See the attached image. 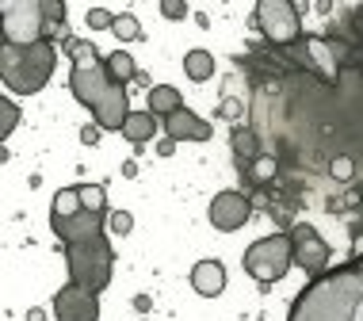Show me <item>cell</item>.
<instances>
[{"label":"cell","instance_id":"6da1fadb","mask_svg":"<svg viewBox=\"0 0 363 321\" xmlns=\"http://www.w3.org/2000/svg\"><path fill=\"white\" fill-rule=\"evenodd\" d=\"M363 298V252L352 264L333 268L291 303L287 321H352Z\"/></svg>","mask_w":363,"mask_h":321},{"label":"cell","instance_id":"7a4b0ae2","mask_svg":"<svg viewBox=\"0 0 363 321\" xmlns=\"http://www.w3.org/2000/svg\"><path fill=\"white\" fill-rule=\"evenodd\" d=\"M69 92L77 103L92 111V123L100 130H123L130 119V92L126 84H115L107 65H73L69 73Z\"/></svg>","mask_w":363,"mask_h":321},{"label":"cell","instance_id":"3957f363","mask_svg":"<svg viewBox=\"0 0 363 321\" xmlns=\"http://www.w3.org/2000/svg\"><path fill=\"white\" fill-rule=\"evenodd\" d=\"M57 65L54 43H35V46H0V81L8 92L35 96L50 84Z\"/></svg>","mask_w":363,"mask_h":321},{"label":"cell","instance_id":"277c9868","mask_svg":"<svg viewBox=\"0 0 363 321\" xmlns=\"http://www.w3.org/2000/svg\"><path fill=\"white\" fill-rule=\"evenodd\" d=\"M65 268H69V283L92 291V295L107 291L111 271H115V249L107 241V233L81 241V245H65Z\"/></svg>","mask_w":363,"mask_h":321},{"label":"cell","instance_id":"5b68a950","mask_svg":"<svg viewBox=\"0 0 363 321\" xmlns=\"http://www.w3.org/2000/svg\"><path fill=\"white\" fill-rule=\"evenodd\" d=\"M294 264V245L291 233H268V237L252 241L245 249V271H249L257 283H279Z\"/></svg>","mask_w":363,"mask_h":321},{"label":"cell","instance_id":"8992f818","mask_svg":"<svg viewBox=\"0 0 363 321\" xmlns=\"http://www.w3.org/2000/svg\"><path fill=\"white\" fill-rule=\"evenodd\" d=\"M4 46H35L46 43L43 0H4Z\"/></svg>","mask_w":363,"mask_h":321},{"label":"cell","instance_id":"52a82bcc","mask_svg":"<svg viewBox=\"0 0 363 321\" xmlns=\"http://www.w3.org/2000/svg\"><path fill=\"white\" fill-rule=\"evenodd\" d=\"M252 19L272 46H291L302 38V8H294L291 0H260Z\"/></svg>","mask_w":363,"mask_h":321},{"label":"cell","instance_id":"ba28073f","mask_svg":"<svg viewBox=\"0 0 363 321\" xmlns=\"http://www.w3.org/2000/svg\"><path fill=\"white\" fill-rule=\"evenodd\" d=\"M291 245H294V264H298L306 276H325L329 271V241L321 237L318 230L310 226V222H298V226H291Z\"/></svg>","mask_w":363,"mask_h":321},{"label":"cell","instance_id":"9c48e42d","mask_svg":"<svg viewBox=\"0 0 363 321\" xmlns=\"http://www.w3.org/2000/svg\"><path fill=\"white\" fill-rule=\"evenodd\" d=\"M207 218H211V226H214V230L233 233V230H241L245 222L252 218V203H249V196H245V191L225 188V191H218V196L211 199Z\"/></svg>","mask_w":363,"mask_h":321},{"label":"cell","instance_id":"30bf717a","mask_svg":"<svg viewBox=\"0 0 363 321\" xmlns=\"http://www.w3.org/2000/svg\"><path fill=\"white\" fill-rule=\"evenodd\" d=\"M54 317L57 321H100V295H92V291H84L77 283H65L54 295Z\"/></svg>","mask_w":363,"mask_h":321},{"label":"cell","instance_id":"8fae6325","mask_svg":"<svg viewBox=\"0 0 363 321\" xmlns=\"http://www.w3.org/2000/svg\"><path fill=\"white\" fill-rule=\"evenodd\" d=\"M104 226H107V218L104 214H92V210H81L73 218H50V230L62 245H81V241L104 237Z\"/></svg>","mask_w":363,"mask_h":321},{"label":"cell","instance_id":"7c38bea8","mask_svg":"<svg viewBox=\"0 0 363 321\" xmlns=\"http://www.w3.org/2000/svg\"><path fill=\"white\" fill-rule=\"evenodd\" d=\"M164 134H169L172 142H211V123L199 119L195 111H188V107H180L176 115H169L164 119Z\"/></svg>","mask_w":363,"mask_h":321},{"label":"cell","instance_id":"4fadbf2b","mask_svg":"<svg viewBox=\"0 0 363 321\" xmlns=\"http://www.w3.org/2000/svg\"><path fill=\"white\" fill-rule=\"evenodd\" d=\"M191 287H195V295H203V298H218L222 291H225V268H222V260H199V264L191 268Z\"/></svg>","mask_w":363,"mask_h":321},{"label":"cell","instance_id":"5bb4252c","mask_svg":"<svg viewBox=\"0 0 363 321\" xmlns=\"http://www.w3.org/2000/svg\"><path fill=\"white\" fill-rule=\"evenodd\" d=\"M180 107H184V96H180V89H172V84H153L150 96H145V111L157 115V119H169Z\"/></svg>","mask_w":363,"mask_h":321},{"label":"cell","instance_id":"9a60e30c","mask_svg":"<svg viewBox=\"0 0 363 321\" xmlns=\"http://www.w3.org/2000/svg\"><path fill=\"white\" fill-rule=\"evenodd\" d=\"M157 115H150V111H130V119H126V126H123V138L134 145V150H142L145 142H153V134H157Z\"/></svg>","mask_w":363,"mask_h":321},{"label":"cell","instance_id":"2e32d148","mask_svg":"<svg viewBox=\"0 0 363 321\" xmlns=\"http://www.w3.org/2000/svg\"><path fill=\"white\" fill-rule=\"evenodd\" d=\"M104 65H107V73H111L115 84H130V81H138V77H142L138 62H134L126 50H111V54L104 57Z\"/></svg>","mask_w":363,"mask_h":321},{"label":"cell","instance_id":"e0dca14e","mask_svg":"<svg viewBox=\"0 0 363 321\" xmlns=\"http://www.w3.org/2000/svg\"><path fill=\"white\" fill-rule=\"evenodd\" d=\"M230 150L241 161H260V142L249 126H230Z\"/></svg>","mask_w":363,"mask_h":321},{"label":"cell","instance_id":"ac0fdd59","mask_svg":"<svg viewBox=\"0 0 363 321\" xmlns=\"http://www.w3.org/2000/svg\"><path fill=\"white\" fill-rule=\"evenodd\" d=\"M184 73H188L195 84L211 81L214 77V54L211 50H188L184 54Z\"/></svg>","mask_w":363,"mask_h":321},{"label":"cell","instance_id":"d6986e66","mask_svg":"<svg viewBox=\"0 0 363 321\" xmlns=\"http://www.w3.org/2000/svg\"><path fill=\"white\" fill-rule=\"evenodd\" d=\"M62 46H65V54H69V62H73V65H84V69H88V65H104L100 50H96V46L88 43V38H77V35H69Z\"/></svg>","mask_w":363,"mask_h":321},{"label":"cell","instance_id":"ffe728a7","mask_svg":"<svg viewBox=\"0 0 363 321\" xmlns=\"http://www.w3.org/2000/svg\"><path fill=\"white\" fill-rule=\"evenodd\" d=\"M81 188H62L50 203V218H73V214H81Z\"/></svg>","mask_w":363,"mask_h":321},{"label":"cell","instance_id":"44dd1931","mask_svg":"<svg viewBox=\"0 0 363 321\" xmlns=\"http://www.w3.org/2000/svg\"><path fill=\"white\" fill-rule=\"evenodd\" d=\"M111 35L119 38V43H138V38H142V23H138V16H134V12H119V16H115Z\"/></svg>","mask_w":363,"mask_h":321},{"label":"cell","instance_id":"7402d4cb","mask_svg":"<svg viewBox=\"0 0 363 321\" xmlns=\"http://www.w3.org/2000/svg\"><path fill=\"white\" fill-rule=\"evenodd\" d=\"M81 207L92 214H107V191L104 184H81Z\"/></svg>","mask_w":363,"mask_h":321},{"label":"cell","instance_id":"603a6c76","mask_svg":"<svg viewBox=\"0 0 363 321\" xmlns=\"http://www.w3.org/2000/svg\"><path fill=\"white\" fill-rule=\"evenodd\" d=\"M16 126H19V107L4 96V100H0V138H12Z\"/></svg>","mask_w":363,"mask_h":321},{"label":"cell","instance_id":"cb8c5ba5","mask_svg":"<svg viewBox=\"0 0 363 321\" xmlns=\"http://www.w3.org/2000/svg\"><path fill=\"white\" fill-rule=\"evenodd\" d=\"M218 115L225 123H233V126H241V115H245V103L238 100V96H222V103H218Z\"/></svg>","mask_w":363,"mask_h":321},{"label":"cell","instance_id":"d4e9b609","mask_svg":"<svg viewBox=\"0 0 363 321\" xmlns=\"http://www.w3.org/2000/svg\"><path fill=\"white\" fill-rule=\"evenodd\" d=\"M84 23L92 27V31H111V27H115V12H107V8H88Z\"/></svg>","mask_w":363,"mask_h":321},{"label":"cell","instance_id":"484cf974","mask_svg":"<svg viewBox=\"0 0 363 321\" xmlns=\"http://www.w3.org/2000/svg\"><path fill=\"white\" fill-rule=\"evenodd\" d=\"M107 230H111L115 237H126V233L134 230V214H130V210H115V214H107Z\"/></svg>","mask_w":363,"mask_h":321},{"label":"cell","instance_id":"4316f807","mask_svg":"<svg viewBox=\"0 0 363 321\" xmlns=\"http://www.w3.org/2000/svg\"><path fill=\"white\" fill-rule=\"evenodd\" d=\"M161 16H164V19H188L191 8L184 4V0H164V4H161Z\"/></svg>","mask_w":363,"mask_h":321},{"label":"cell","instance_id":"83f0119b","mask_svg":"<svg viewBox=\"0 0 363 321\" xmlns=\"http://www.w3.org/2000/svg\"><path fill=\"white\" fill-rule=\"evenodd\" d=\"M100 134H104V130H100V126H96V123L81 126V142H84V145H96V142H100Z\"/></svg>","mask_w":363,"mask_h":321},{"label":"cell","instance_id":"f1b7e54d","mask_svg":"<svg viewBox=\"0 0 363 321\" xmlns=\"http://www.w3.org/2000/svg\"><path fill=\"white\" fill-rule=\"evenodd\" d=\"M333 176H337V180H348V176H352V161H348V157H337V161H333Z\"/></svg>","mask_w":363,"mask_h":321},{"label":"cell","instance_id":"f546056e","mask_svg":"<svg viewBox=\"0 0 363 321\" xmlns=\"http://www.w3.org/2000/svg\"><path fill=\"white\" fill-rule=\"evenodd\" d=\"M272 172H276V161H272V157L264 161V157H260V161H257V176H272Z\"/></svg>","mask_w":363,"mask_h":321},{"label":"cell","instance_id":"4dcf8cb0","mask_svg":"<svg viewBox=\"0 0 363 321\" xmlns=\"http://www.w3.org/2000/svg\"><path fill=\"white\" fill-rule=\"evenodd\" d=\"M172 153H176V142L172 138H164L161 145H157V157H172Z\"/></svg>","mask_w":363,"mask_h":321},{"label":"cell","instance_id":"1f68e13d","mask_svg":"<svg viewBox=\"0 0 363 321\" xmlns=\"http://www.w3.org/2000/svg\"><path fill=\"white\" fill-rule=\"evenodd\" d=\"M27 321H46V310L43 306H31V310H27Z\"/></svg>","mask_w":363,"mask_h":321},{"label":"cell","instance_id":"d6a6232c","mask_svg":"<svg viewBox=\"0 0 363 321\" xmlns=\"http://www.w3.org/2000/svg\"><path fill=\"white\" fill-rule=\"evenodd\" d=\"M153 303H150V298H145V295H138V298H134V310H142V314H145V310H150Z\"/></svg>","mask_w":363,"mask_h":321},{"label":"cell","instance_id":"836d02e7","mask_svg":"<svg viewBox=\"0 0 363 321\" xmlns=\"http://www.w3.org/2000/svg\"><path fill=\"white\" fill-rule=\"evenodd\" d=\"M352 321H363V298H359V306H356V314H352Z\"/></svg>","mask_w":363,"mask_h":321}]
</instances>
